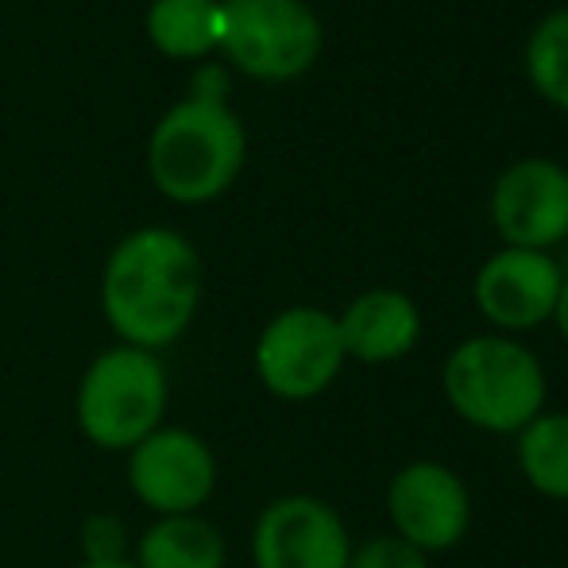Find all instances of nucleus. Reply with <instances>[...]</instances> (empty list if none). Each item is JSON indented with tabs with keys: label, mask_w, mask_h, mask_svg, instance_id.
Listing matches in <instances>:
<instances>
[{
	"label": "nucleus",
	"mask_w": 568,
	"mask_h": 568,
	"mask_svg": "<svg viewBox=\"0 0 568 568\" xmlns=\"http://www.w3.org/2000/svg\"><path fill=\"white\" fill-rule=\"evenodd\" d=\"M202 306V255L179 229L143 225L116 240L101 271V314L120 344L171 348Z\"/></svg>",
	"instance_id": "nucleus-1"
},
{
	"label": "nucleus",
	"mask_w": 568,
	"mask_h": 568,
	"mask_svg": "<svg viewBox=\"0 0 568 568\" xmlns=\"http://www.w3.org/2000/svg\"><path fill=\"white\" fill-rule=\"evenodd\" d=\"M442 395L464 426L515 437L549 410V375L534 348L507 333L460 341L442 364Z\"/></svg>",
	"instance_id": "nucleus-2"
},
{
	"label": "nucleus",
	"mask_w": 568,
	"mask_h": 568,
	"mask_svg": "<svg viewBox=\"0 0 568 568\" xmlns=\"http://www.w3.org/2000/svg\"><path fill=\"white\" fill-rule=\"evenodd\" d=\"M247 159V132L229 101L186 98L155 120L148 135V179L179 205L229 194Z\"/></svg>",
	"instance_id": "nucleus-3"
},
{
	"label": "nucleus",
	"mask_w": 568,
	"mask_h": 568,
	"mask_svg": "<svg viewBox=\"0 0 568 568\" xmlns=\"http://www.w3.org/2000/svg\"><path fill=\"white\" fill-rule=\"evenodd\" d=\"M171 379L159 352L116 344L90 359L78 379L74 418L93 449L132 453L166 418Z\"/></svg>",
	"instance_id": "nucleus-4"
},
{
	"label": "nucleus",
	"mask_w": 568,
	"mask_h": 568,
	"mask_svg": "<svg viewBox=\"0 0 568 568\" xmlns=\"http://www.w3.org/2000/svg\"><path fill=\"white\" fill-rule=\"evenodd\" d=\"M221 54L255 82H291L322 54V20L306 0H221Z\"/></svg>",
	"instance_id": "nucleus-5"
},
{
	"label": "nucleus",
	"mask_w": 568,
	"mask_h": 568,
	"mask_svg": "<svg viewBox=\"0 0 568 568\" xmlns=\"http://www.w3.org/2000/svg\"><path fill=\"white\" fill-rule=\"evenodd\" d=\"M344 344L337 314L322 306H286L260 329L252 348L255 379L278 403H314L341 379Z\"/></svg>",
	"instance_id": "nucleus-6"
},
{
	"label": "nucleus",
	"mask_w": 568,
	"mask_h": 568,
	"mask_svg": "<svg viewBox=\"0 0 568 568\" xmlns=\"http://www.w3.org/2000/svg\"><path fill=\"white\" fill-rule=\"evenodd\" d=\"M387 518L390 534L410 541L426 557L449 554L460 546L476 518V503L464 476L445 460L418 456L406 460L387 484Z\"/></svg>",
	"instance_id": "nucleus-7"
},
{
	"label": "nucleus",
	"mask_w": 568,
	"mask_h": 568,
	"mask_svg": "<svg viewBox=\"0 0 568 568\" xmlns=\"http://www.w3.org/2000/svg\"><path fill=\"white\" fill-rule=\"evenodd\" d=\"M128 456V487L155 518L202 515L217 491V453L202 434L182 426H159Z\"/></svg>",
	"instance_id": "nucleus-8"
},
{
	"label": "nucleus",
	"mask_w": 568,
	"mask_h": 568,
	"mask_svg": "<svg viewBox=\"0 0 568 568\" xmlns=\"http://www.w3.org/2000/svg\"><path fill=\"white\" fill-rule=\"evenodd\" d=\"M348 523L322 495H278L252 523V568H348Z\"/></svg>",
	"instance_id": "nucleus-9"
},
{
	"label": "nucleus",
	"mask_w": 568,
	"mask_h": 568,
	"mask_svg": "<svg viewBox=\"0 0 568 568\" xmlns=\"http://www.w3.org/2000/svg\"><path fill=\"white\" fill-rule=\"evenodd\" d=\"M561 283L565 275L549 252L503 247L476 271L471 298H476V310L495 333L518 337V333H530L538 325L554 322Z\"/></svg>",
	"instance_id": "nucleus-10"
},
{
	"label": "nucleus",
	"mask_w": 568,
	"mask_h": 568,
	"mask_svg": "<svg viewBox=\"0 0 568 568\" xmlns=\"http://www.w3.org/2000/svg\"><path fill=\"white\" fill-rule=\"evenodd\" d=\"M491 217L507 247L549 252L568 240V171L549 159H523L495 182Z\"/></svg>",
	"instance_id": "nucleus-11"
},
{
	"label": "nucleus",
	"mask_w": 568,
	"mask_h": 568,
	"mask_svg": "<svg viewBox=\"0 0 568 568\" xmlns=\"http://www.w3.org/2000/svg\"><path fill=\"white\" fill-rule=\"evenodd\" d=\"M344 356L367 367L398 364L422 341V310L406 291L372 286L337 314Z\"/></svg>",
	"instance_id": "nucleus-12"
},
{
	"label": "nucleus",
	"mask_w": 568,
	"mask_h": 568,
	"mask_svg": "<svg viewBox=\"0 0 568 568\" xmlns=\"http://www.w3.org/2000/svg\"><path fill=\"white\" fill-rule=\"evenodd\" d=\"M135 568H225L229 546L217 523L205 515L155 518L132 546Z\"/></svg>",
	"instance_id": "nucleus-13"
},
{
	"label": "nucleus",
	"mask_w": 568,
	"mask_h": 568,
	"mask_svg": "<svg viewBox=\"0 0 568 568\" xmlns=\"http://www.w3.org/2000/svg\"><path fill=\"white\" fill-rule=\"evenodd\" d=\"M221 0H151L143 16L151 47L174 62H202L221 51Z\"/></svg>",
	"instance_id": "nucleus-14"
},
{
	"label": "nucleus",
	"mask_w": 568,
	"mask_h": 568,
	"mask_svg": "<svg viewBox=\"0 0 568 568\" xmlns=\"http://www.w3.org/2000/svg\"><path fill=\"white\" fill-rule=\"evenodd\" d=\"M515 460L534 495L568 503V410H541L515 434Z\"/></svg>",
	"instance_id": "nucleus-15"
},
{
	"label": "nucleus",
	"mask_w": 568,
	"mask_h": 568,
	"mask_svg": "<svg viewBox=\"0 0 568 568\" xmlns=\"http://www.w3.org/2000/svg\"><path fill=\"white\" fill-rule=\"evenodd\" d=\"M526 70L530 82L549 105L568 113V8H557L534 28L526 47Z\"/></svg>",
	"instance_id": "nucleus-16"
},
{
	"label": "nucleus",
	"mask_w": 568,
	"mask_h": 568,
	"mask_svg": "<svg viewBox=\"0 0 568 568\" xmlns=\"http://www.w3.org/2000/svg\"><path fill=\"white\" fill-rule=\"evenodd\" d=\"M82 561L85 565H113L132 561V538L128 526L109 510H98L82 523Z\"/></svg>",
	"instance_id": "nucleus-17"
},
{
	"label": "nucleus",
	"mask_w": 568,
	"mask_h": 568,
	"mask_svg": "<svg viewBox=\"0 0 568 568\" xmlns=\"http://www.w3.org/2000/svg\"><path fill=\"white\" fill-rule=\"evenodd\" d=\"M348 568H429V557L398 534H372L367 541L352 546Z\"/></svg>",
	"instance_id": "nucleus-18"
},
{
	"label": "nucleus",
	"mask_w": 568,
	"mask_h": 568,
	"mask_svg": "<svg viewBox=\"0 0 568 568\" xmlns=\"http://www.w3.org/2000/svg\"><path fill=\"white\" fill-rule=\"evenodd\" d=\"M554 325H557V333L568 341V278L561 283V294H557V306H554Z\"/></svg>",
	"instance_id": "nucleus-19"
},
{
	"label": "nucleus",
	"mask_w": 568,
	"mask_h": 568,
	"mask_svg": "<svg viewBox=\"0 0 568 568\" xmlns=\"http://www.w3.org/2000/svg\"><path fill=\"white\" fill-rule=\"evenodd\" d=\"M78 568H135V565H132V561H113V565H85V561H82Z\"/></svg>",
	"instance_id": "nucleus-20"
}]
</instances>
